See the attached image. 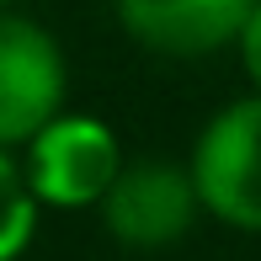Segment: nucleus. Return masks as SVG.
<instances>
[{
	"instance_id": "nucleus-6",
	"label": "nucleus",
	"mask_w": 261,
	"mask_h": 261,
	"mask_svg": "<svg viewBox=\"0 0 261 261\" xmlns=\"http://www.w3.org/2000/svg\"><path fill=\"white\" fill-rule=\"evenodd\" d=\"M38 192L27 187V165L11 160L0 144V261H21V251L38 234Z\"/></svg>"
},
{
	"instance_id": "nucleus-3",
	"label": "nucleus",
	"mask_w": 261,
	"mask_h": 261,
	"mask_svg": "<svg viewBox=\"0 0 261 261\" xmlns=\"http://www.w3.org/2000/svg\"><path fill=\"white\" fill-rule=\"evenodd\" d=\"M117 171H123L117 134L86 112H59L27 144V187L48 208H101Z\"/></svg>"
},
{
	"instance_id": "nucleus-8",
	"label": "nucleus",
	"mask_w": 261,
	"mask_h": 261,
	"mask_svg": "<svg viewBox=\"0 0 261 261\" xmlns=\"http://www.w3.org/2000/svg\"><path fill=\"white\" fill-rule=\"evenodd\" d=\"M11 6H16V0H0V11H11Z\"/></svg>"
},
{
	"instance_id": "nucleus-2",
	"label": "nucleus",
	"mask_w": 261,
	"mask_h": 261,
	"mask_svg": "<svg viewBox=\"0 0 261 261\" xmlns=\"http://www.w3.org/2000/svg\"><path fill=\"white\" fill-rule=\"evenodd\" d=\"M69 64L48 27L0 11V144H32L64 112Z\"/></svg>"
},
{
	"instance_id": "nucleus-4",
	"label": "nucleus",
	"mask_w": 261,
	"mask_h": 261,
	"mask_svg": "<svg viewBox=\"0 0 261 261\" xmlns=\"http://www.w3.org/2000/svg\"><path fill=\"white\" fill-rule=\"evenodd\" d=\"M203 213L192 165L176 160H123L117 181L101 197V224L128 251H160L176 245Z\"/></svg>"
},
{
	"instance_id": "nucleus-1",
	"label": "nucleus",
	"mask_w": 261,
	"mask_h": 261,
	"mask_svg": "<svg viewBox=\"0 0 261 261\" xmlns=\"http://www.w3.org/2000/svg\"><path fill=\"white\" fill-rule=\"evenodd\" d=\"M187 165L208 219L240 234H261V91L219 107L203 123Z\"/></svg>"
},
{
	"instance_id": "nucleus-7",
	"label": "nucleus",
	"mask_w": 261,
	"mask_h": 261,
	"mask_svg": "<svg viewBox=\"0 0 261 261\" xmlns=\"http://www.w3.org/2000/svg\"><path fill=\"white\" fill-rule=\"evenodd\" d=\"M234 54H240V69H245V80L261 91V0H256V11H251V21L240 27V38H234Z\"/></svg>"
},
{
	"instance_id": "nucleus-5",
	"label": "nucleus",
	"mask_w": 261,
	"mask_h": 261,
	"mask_svg": "<svg viewBox=\"0 0 261 261\" xmlns=\"http://www.w3.org/2000/svg\"><path fill=\"white\" fill-rule=\"evenodd\" d=\"M117 27L160 59H208L234 48L256 0H112Z\"/></svg>"
}]
</instances>
